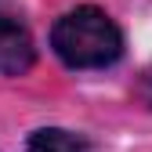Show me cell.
<instances>
[{
    "mask_svg": "<svg viewBox=\"0 0 152 152\" xmlns=\"http://www.w3.org/2000/svg\"><path fill=\"white\" fill-rule=\"evenodd\" d=\"M29 152H87V141L62 127H40L29 138Z\"/></svg>",
    "mask_w": 152,
    "mask_h": 152,
    "instance_id": "obj_3",
    "label": "cell"
},
{
    "mask_svg": "<svg viewBox=\"0 0 152 152\" xmlns=\"http://www.w3.org/2000/svg\"><path fill=\"white\" fill-rule=\"evenodd\" d=\"M36 62V47L29 29L15 15L0 7V76H22Z\"/></svg>",
    "mask_w": 152,
    "mask_h": 152,
    "instance_id": "obj_2",
    "label": "cell"
},
{
    "mask_svg": "<svg viewBox=\"0 0 152 152\" xmlns=\"http://www.w3.org/2000/svg\"><path fill=\"white\" fill-rule=\"evenodd\" d=\"M51 47L69 69H105L123 54V33L102 7H72L51 29Z\"/></svg>",
    "mask_w": 152,
    "mask_h": 152,
    "instance_id": "obj_1",
    "label": "cell"
}]
</instances>
